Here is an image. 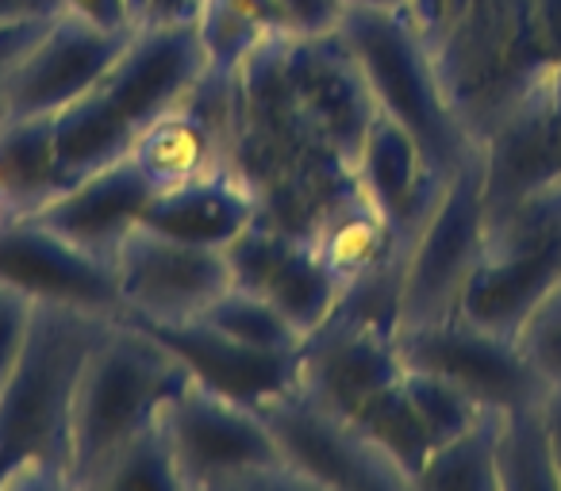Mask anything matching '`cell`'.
I'll return each mask as SVG.
<instances>
[{
	"instance_id": "1",
	"label": "cell",
	"mask_w": 561,
	"mask_h": 491,
	"mask_svg": "<svg viewBox=\"0 0 561 491\" xmlns=\"http://www.w3.org/2000/svg\"><path fill=\"white\" fill-rule=\"evenodd\" d=\"M112 319L119 315L35 304L24 346L0 381V488H66L73 396Z\"/></svg>"
},
{
	"instance_id": "2",
	"label": "cell",
	"mask_w": 561,
	"mask_h": 491,
	"mask_svg": "<svg viewBox=\"0 0 561 491\" xmlns=\"http://www.w3.org/2000/svg\"><path fill=\"white\" fill-rule=\"evenodd\" d=\"M188 373V361L162 335L127 315L112 319L96 338L73 396L66 488H101L108 468L154 426L165 399Z\"/></svg>"
},
{
	"instance_id": "3",
	"label": "cell",
	"mask_w": 561,
	"mask_h": 491,
	"mask_svg": "<svg viewBox=\"0 0 561 491\" xmlns=\"http://www.w3.org/2000/svg\"><path fill=\"white\" fill-rule=\"evenodd\" d=\"M339 35L358 58L377 108L420 142L423 157L438 177L450 180L473 157V150H481V142L454 112L431 43L412 12L343 9Z\"/></svg>"
},
{
	"instance_id": "4",
	"label": "cell",
	"mask_w": 561,
	"mask_h": 491,
	"mask_svg": "<svg viewBox=\"0 0 561 491\" xmlns=\"http://www.w3.org/2000/svg\"><path fill=\"white\" fill-rule=\"evenodd\" d=\"M427 43L454 112L477 142L558 73L535 50L527 0H450Z\"/></svg>"
},
{
	"instance_id": "5",
	"label": "cell",
	"mask_w": 561,
	"mask_h": 491,
	"mask_svg": "<svg viewBox=\"0 0 561 491\" xmlns=\"http://www.w3.org/2000/svg\"><path fill=\"white\" fill-rule=\"evenodd\" d=\"M173 453L181 491H242V488H305L285 465L257 404L216 388L201 373L165 399L158 414Z\"/></svg>"
},
{
	"instance_id": "6",
	"label": "cell",
	"mask_w": 561,
	"mask_h": 491,
	"mask_svg": "<svg viewBox=\"0 0 561 491\" xmlns=\"http://www.w3.org/2000/svg\"><path fill=\"white\" fill-rule=\"evenodd\" d=\"M484 223H489V192H484L481 147L446 180L427 223L408 242L404 273H400L397 335L415 327H435L461 312L469 277L477 273L484 254Z\"/></svg>"
},
{
	"instance_id": "7",
	"label": "cell",
	"mask_w": 561,
	"mask_h": 491,
	"mask_svg": "<svg viewBox=\"0 0 561 491\" xmlns=\"http://www.w3.org/2000/svg\"><path fill=\"white\" fill-rule=\"evenodd\" d=\"M280 457L305 480V488H346V491H404L415 488L412 472L392 453H385L366 430L346 414L328 411L312 396L285 384L257 399Z\"/></svg>"
},
{
	"instance_id": "8",
	"label": "cell",
	"mask_w": 561,
	"mask_h": 491,
	"mask_svg": "<svg viewBox=\"0 0 561 491\" xmlns=\"http://www.w3.org/2000/svg\"><path fill=\"white\" fill-rule=\"evenodd\" d=\"M112 273L124 315L147 327L196 323L231 289L227 250L173 238L150 223H135L127 231L112 258Z\"/></svg>"
},
{
	"instance_id": "9",
	"label": "cell",
	"mask_w": 561,
	"mask_h": 491,
	"mask_svg": "<svg viewBox=\"0 0 561 491\" xmlns=\"http://www.w3.org/2000/svg\"><path fill=\"white\" fill-rule=\"evenodd\" d=\"M397 346L404 365L446 376L481 407H496V411L538 404L550 388V381L523 353L519 338L477 327L461 315L435 327L400 330Z\"/></svg>"
},
{
	"instance_id": "10",
	"label": "cell",
	"mask_w": 561,
	"mask_h": 491,
	"mask_svg": "<svg viewBox=\"0 0 561 491\" xmlns=\"http://www.w3.org/2000/svg\"><path fill=\"white\" fill-rule=\"evenodd\" d=\"M131 27H112L78 9H62L0 89V119H39L62 112L108 73Z\"/></svg>"
},
{
	"instance_id": "11",
	"label": "cell",
	"mask_w": 561,
	"mask_h": 491,
	"mask_svg": "<svg viewBox=\"0 0 561 491\" xmlns=\"http://www.w3.org/2000/svg\"><path fill=\"white\" fill-rule=\"evenodd\" d=\"M400 376H404V358L397 330L346 307H335V315L305 338L293 361V384L346 419H358Z\"/></svg>"
},
{
	"instance_id": "12",
	"label": "cell",
	"mask_w": 561,
	"mask_h": 491,
	"mask_svg": "<svg viewBox=\"0 0 561 491\" xmlns=\"http://www.w3.org/2000/svg\"><path fill=\"white\" fill-rule=\"evenodd\" d=\"M280 73L308 127L354 173L362 139L377 116V101L339 27L320 35H293L280 47Z\"/></svg>"
},
{
	"instance_id": "13",
	"label": "cell",
	"mask_w": 561,
	"mask_h": 491,
	"mask_svg": "<svg viewBox=\"0 0 561 491\" xmlns=\"http://www.w3.org/2000/svg\"><path fill=\"white\" fill-rule=\"evenodd\" d=\"M231 284L265 296L300 335H316L343 304V284L312 250L308 234L254 219L227 246Z\"/></svg>"
},
{
	"instance_id": "14",
	"label": "cell",
	"mask_w": 561,
	"mask_h": 491,
	"mask_svg": "<svg viewBox=\"0 0 561 491\" xmlns=\"http://www.w3.org/2000/svg\"><path fill=\"white\" fill-rule=\"evenodd\" d=\"M204 78L208 55L196 20H142L131 27L124 50L96 89L135 131H142L150 119L185 101Z\"/></svg>"
},
{
	"instance_id": "15",
	"label": "cell",
	"mask_w": 561,
	"mask_h": 491,
	"mask_svg": "<svg viewBox=\"0 0 561 491\" xmlns=\"http://www.w3.org/2000/svg\"><path fill=\"white\" fill-rule=\"evenodd\" d=\"M0 281L35 300L73 304L96 315H124L112 266L96 261L39 219H16L0 231Z\"/></svg>"
},
{
	"instance_id": "16",
	"label": "cell",
	"mask_w": 561,
	"mask_h": 491,
	"mask_svg": "<svg viewBox=\"0 0 561 491\" xmlns=\"http://www.w3.org/2000/svg\"><path fill=\"white\" fill-rule=\"evenodd\" d=\"M158 188L147 180V173L135 165V157H119V162L104 165V169L89 173V177L66 185L47 208H39L32 219L47 223L73 246L93 254L96 261L112 266L119 242L127 238L135 223H142L150 200Z\"/></svg>"
},
{
	"instance_id": "17",
	"label": "cell",
	"mask_w": 561,
	"mask_h": 491,
	"mask_svg": "<svg viewBox=\"0 0 561 491\" xmlns=\"http://www.w3.org/2000/svg\"><path fill=\"white\" fill-rule=\"evenodd\" d=\"M354 180L377 203V211L392 226L400 246H408L415 238V231L427 223L431 208H435L446 188V177H438L431 169L420 142L397 119L385 116L381 108H377L374 124H369L366 139H362Z\"/></svg>"
},
{
	"instance_id": "18",
	"label": "cell",
	"mask_w": 561,
	"mask_h": 491,
	"mask_svg": "<svg viewBox=\"0 0 561 491\" xmlns=\"http://www.w3.org/2000/svg\"><path fill=\"white\" fill-rule=\"evenodd\" d=\"M254 219H262V200H257L254 185L234 165H219L204 177L154 192L142 223L158 226L173 238L227 250Z\"/></svg>"
},
{
	"instance_id": "19",
	"label": "cell",
	"mask_w": 561,
	"mask_h": 491,
	"mask_svg": "<svg viewBox=\"0 0 561 491\" xmlns=\"http://www.w3.org/2000/svg\"><path fill=\"white\" fill-rule=\"evenodd\" d=\"M305 234L312 242V250L320 254V261L331 269V277L343 284V296L369 273H377L389 258L408 250L354 177L316 211Z\"/></svg>"
},
{
	"instance_id": "20",
	"label": "cell",
	"mask_w": 561,
	"mask_h": 491,
	"mask_svg": "<svg viewBox=\"0 0 561 491\" xmlns=\"http://www.w3.org/2000/svg\"><path fill=\"white\" fill-rule=\"evenodd\" d=\"M147 327V323H142ZM154 335H162L181 358L188 361L193 373H201L204 381H211L216 388L242 396L250 404H257L270 391L293 384V361L297 358H280V353H257L247 346L231 342V338L216 335L211 327L196 323H181V327H150Z\"/></svg>"
},
{
	"instance_id": "21",
	"label": "cell",
	"mask_w": 561,
	"mask_h": 491,
	"mask_svg": "<svg viewBox=\"0 0 561 491\" xmlns=\"http://www.w3.org/2000/svg\"><path fill=\"white\" fill-rule=\"evenodd\" d=\"M196 32L208 55V70L219 78H234L265 47L300 35L285 0H201Z\"/></svg>"
},
{
	"instance_id": "22",
	"label": "cell",
	"mask_w": 561,
	"mask_h": 491,
	"mask_svg": "<svg viewBox=\"0 0 561 491\" xmlns=\"http://www.w3.org/2000/svg\"><path fill=\"white\" fill-rule=\"evenodd\" d=\"M50 119H55V162L62 173V185H73V180L127 157L135 147V135H139L96 85Z\"/></svg>"
},
{
	"instance_id": "23",
	"label": "cell",
	"mask_w": 561,
	"mask_h": 491,
	"mask_svg": "<svg viewBox=\"0 0 561 491\" xmlns=\"http://www.w3.org/2000/svg\"><path fill=\"white\" fill-rule=\"evenodd\" d=\"M0 185L24 219L62 192L66 185L55 162V119H0Z\"/></svg>"
},
{
	"instance_id": "24",
	"label": "cell",
	"mask_w": 561,
	"mask_h": 491,
	"mask_svg": "<svg viewBox=\"0 0 561 491\" xmlns=\"http://www.w3.org/2000/svg\"><path fill=\"white\" fill-rule=\"evenodd\" d=\"M504 414L496 407H484L477 414L473 426H466L461 434H454L450 442L435 445L420 472L415 488H458V491H500L496 480V445H500V426Z\"/></svg>"
},
{
	"instance_id": "25",
	"label": "cell",
	"mask_w": 561,
	"mask_h": 491,
	"mask_svg": "<svg viewBox=\"0 0 561 491\" xmlns=\"http://www.w3.org/2000/svg\"><path fill=\"white\" fill-rule=\"evenodd\" d=\"M496 480L500 491H561L542 419V399L504 414L496 445Z\"/></svg>"
},
{
	"instance_id": "26",
	"label": "cell",
	"mask_w": 561,
	"mask_h": 491,
	"mask_svg": "<svg viewBox=\"0 0 561 491\" xmlns=\"http://www.w3.org/2000/svg\"><path fill=\"white\" fill-rule=\"evenodd\" d=\"M201 323L216 330V335L231 338V342L247 346V350H257V353L297 358V350L305 346V335H300L270 300L257 296V292L239 289V284H231V289L201 315Z\"/></svg>"
},
{
	"instance_id": "27",
	"label": "cell",
	"mask_w": 561,
	"mask_h": 491,
	"mask_svg": "<svg viewBox=\"0 0 561 491\" xmlns=\"http://www.w3.org/2000/svg\"><path fill=\"white\" fill-rule=\"evenodd\" d=\"M354 422H358V426L366 430V434L374 437L385 453H392V457L412 472V480L420 483V472H423V465H427L435 442H431L427 426L420 422L415 407L408 404L404 384L397 381L389 391H381V396H377Z\"/></svg>"
},
{
	"instance_id": "28",
	"label": "cell",
	"mask_w": 561,
	"mask_h": 491,
	"mask_svg": "<svg viewBox=\"0 0 561 491\" xmlns=\"http://www.w3.org/2000/svg\"><path fill=\"white\" fill-rule=\"evenodd\" d=\"M400 384H404L408 404L415 407V414H420V422L427 426V434L435 445L450 442L454 434H461L466 426H473L477 414L484 411L469 391H461L458 384L446 381V376L427 373V369L404 365Z\"/></svg>"
},
{
	"instance_id": "29",
	"label": "cell",
	"mask_w": 561,
	"mask_h": 491,
	"mask_svg": "<svg viewBox=\"0 0 561 491\" xmlns=\"http://www.w3.org/2000/svg\"><path fill=\"white\" fill-rule=\"evenodd\" d=\"M101 488H165L181 491L178 468H173V453L165 442L162 422L147 430L116 465L108 468V476L101 480Z\"/></svg>"
},
{
	"instance_id": "30",
	"label": "cell",
	"mask_w": 561,
	"mask_h": 491,
	"mask_svg": "<svg viewBox=\"0 0 561 491\" xmlns=\"http://www.w3.org/2000/svg\"><path fill=\"white\" fill-rule=\"evenodd\" d=\"M515 338H519L530 365L550 384H561V284L527 315Z\"/></svg>"
},
{
	"instance_id": "31",
	"label": "cell",
	"mask_w": 561,
	"mask_h": 491,
	"mask_svg": "<svg viewBox=\"0 0 561 491\" xmlns=\"http://www.w3.org/2000/svg\"><path fill=\"white\" fill-rule=\"evenodd\" d=\"M35 304H39V300L27 296L24 289L0 281V381H4V373H9L12 361H16L20 346H24Z\"/></svg>"
},
{
	"instance_id": "32",
	"label": "cell",
	"mask_w": 561,
	"mask_h": 491,
	"mask_svg": "<svg viewBox=\"0 0 561 491\" xmlns=\"http://www.w3.org/2000/svg\"><path fill=\"white\" fill-rule=\"evenodd\" d=\"M527 24L546 70H561V0H527Z\"/></svg>"
},
{
	"instance_id": "33",
	"label": "cell",
	"mask_w": 561,
	"mask_h": 491,
	"mask_svg": "<svg viewBox=\"0 0 561 491\" xmlns=\"http://www.w3.org/2000/svg\"><path fill=\"white\" fill-rule=\"evenodd\" d=\"M58 16V12H55ZM55 16H39V20H16V24H0V89L12 78V70L20 66V58L32 50V43L43 35V27Z\"/></svg>"
},
{
	"instance_id": "34",
	"label": "cell",
	"mask_w": 561,
	"mask_h": 491,
	"mask_svg": "<svg viewBox=\"0 0 561 491\" xmlns=\"http://www.w3.org/2000/svg\"><path fill=\"white\" fill-rule=\"evenodd\" d=\"M293 24H297L300 35H320L339 27V16H343V4L339 0H285Z\"/></svg>"
},
{
	"instance_id": "35",
	"label": "cell",
	"mask_w": 561,
	"mask_h": 491,
	"mask_svg": "<svg viewBox=\"0 0 561 491\" xmlns=\"http://www.w3.org/2000/svg\"><path fill=\"white\" fill-rule=\"evenodd\" d=\"M66 9H78L85 16L101 20V24L112 27H135L131 12H127V0H66Z\"/></svg>"
},
{
	"instance_id": "36",
	"label": "cell",
	"mask_w": 561,
	"mask_h": 491,
	"mask_svg": "<svg viewBox=\"0 0 561 491\" xmlns=\"http://www.w3.org/2000/svg\"><path fill=\"white\" fill-rule=\"evenodd\" d=\"M62 9H66V0H0V24L55 16V12H62Z\"/></svg>"
},
{
	"instance_id": "37",
	"label": "cell",
	"mask_w": 561,
	"mask_h": 491,
	"mask_svg": "<svg viewBox=\"0 0 561 491\" xmlns=\"http://www.w3.org/2000/svg\"><path fill=\"white\" fill-rule=\"evenodd\" d=\"M542 419H546V434H550V453H553V468H558V483H561V384H550L542 396Z\"/></svg>"
},
{
	"instance_id": "38",
	"label": "cell",
	"mask_w": 561,
	"mask_h": 491,
	"mask_svg": "<svg viewBox=\"0 0 561 491\" xmlns=\"http://www.w3.org/2000/svg\"><path fill=\"white\" fill-rule=\"evenodd\" d=\"M196 4L201 0H147L142 4V20H196Z\"/></svg>"
},
{
	"instance_id": "39",
	"label": "cell",
	"mask_w": 561,
	"mask_h": 491,
	"mask_svg": "<svg viewBox=\"0 0 561 491\" xmlns=\"http://www.w3.org/2000/svg\"><path fill=\"white\" fill-rule=\"evenodd\" d=\"M343 9H366V12H412L415 0H339Z\"/></svg>"
},
{
	"instance_id": "40",
	"label": "cell",
	"mask_w": 561,
	"mask_h": 491,
	"mask_svg": "<svg viewBox=\"0 0 561 491\" xmlns=\"http://www.w3.org/2000/svg\"><path fill=\"white\" fill-rule=\"evenodd\" d=\"M16 219H24V215H20V208L12 203V196L4 192V185H0V231H4L9 223H16Z\"/></svg>"
}]
</instances>
